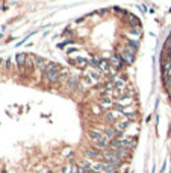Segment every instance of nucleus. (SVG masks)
Masks as SVG:
<instances>
[{
    "mask_svg": "<svg viewBox=\"0 0 171 173\" xmlns=\"http://www.w3.org/2000/svg\"><path fill=\"white\" fill-rule=\"evenodd\" d=\"M62 68H64V67H61L58 62H49L46 70L42 71V80L49 82V84H56L58 76H59V73L62 71Z\"/></svg>",
    "mask_w": 171,
    "mask_h": 173,
    "instance_id": "f257e3e1",
    "label": "nucleus"
},
{
    "mask_svg": "<svg viewBox=\"0 0 171 173\" xmlns=\"http://www.w3.org/2000/svg\"><path fill=\"white\" fill-rule=\"evenodd\" d=\"M123 118H124V115H123L120 111H117V109H109V111H106V112L103 114V120H105L106 123H109V126H111V125H115L117 122L123 120Z\"/></svg>",
    "mask_w": 171,
    "mask_h": 173,
    "instance_id": "f03ea898",
    "label": "nucleus"
},
{
    "mask_svg": "<svg viewBox=\"0 0 171 173\" xmlns=\"http://www.w3.org/2000/svg\"><path fill=\"white\" fill-rule=\"evenodd\" d=\"M85 158L89 159V161H94V162H102L103 161V155L100 150H97V149H86L85 150Z\"/></svg>",
    "mask_w": 171,
    "mask_h": 173,
    "instance_id": "7ed1b4c3",
    "label": "nucleus"
},
{
    "mask_svg": "<svg viewBox=\"0 0 171 173\" xmlns=\"http://www.w3.org/2000/svg\"><path fill=\"white\" fill-rule=\"evenodd\" d=\"M70 64L74 65V67H77V68H85V67L89 65V61L85 56H73L70 59Z\"/></svg>",
    "mask_w": 171,
    "mask_h": 173,
    "instance_id": "20e7f679",
    "label": "nucleus"
},
{
    "mask_svg": "<svg viewBox=\"0 0 171 173\" xmlns=\"http://www.w3.org/2000/svg\"><path fill=\"white\" fill-rule=\"evenodd\" d=\"M47 64H49V61H47L46 58H42V56H38V55H35V70L41 71V75H42V71L46 70Z\"/></svg>",
    "mask_w": 171,
    "mask_h": 173,
    "instance_id": "39448f33",
    "label": "nucleus"
},
{
    "mask_svg": "<svg viewBox=\"0 0 171 173\" xmlns=\"http://www.w3.org/2000/svg\"><path fill=\"white\" fill-rule=\"evenodd\" d=\"M115 100L112 97H100V106L105 109V111H109V109H114Z\"/></svg>",
    "mask_w": 171,
    "mask_h": 173,
    "instance_id": "423d86ee",
    "label": "nucleus"
},
{
    "mask_svg": "<svg viewBox=\"0 0 171 173\" xmlns=\"http://www.w3.org/2000/svg\"><path fill=\"white\" fill-rule=\"evenodd\" d=\"M71 75H70V71L67 70V68H62V71L59 73V76H58V80H56V84L59 85V87H62V85H65L67 84V80H68V78H70Z\"/></svg>",
    "mask_w": 171,
    "mask_h": 173,
    "instance_id": "0eeeda50",
    "label": "nucleus"
},
{
    "mask_svg": "<svg viewBox=\"0 0 171 173\" xmlns=\"http://www.w3.org/2000/svg\"><path fill=\"white\" fill-rule=\"evenodd\" d=\"M79 84H80V80L77 79V76H70L68 80H67V84H65V88L68 91H76V88H77Z\"/></svg>",
    "mask_w": 171,
    "mask_h": 173,
    "instance_id": "6e6552de",
    "label": "nucleus"
},
{
    "mask_svg": "<svg viewBox=\"0 0 171 173\" xmlns=\"http://www.w3.org/2000/svg\"><path fill=\"white\" fill-rule=\"evenodd\" d=\"M86 134H88L89 138H91L93 143H95V141H98V140L103 138V132H102L100 129H89Z\"/></svg>",
    "mask_w": 171,
    "mask_h": 173,
    "instance_id": "1a4fd4ad",
    "label": "nucleus"
},
{
    "mask_svg": "<svg viewBox=\"0 0 171 173\" xmlns=\"http://www.w3.org/2000/svg\"><path fill=\"white\" fill-rule=\"evenodd\" d=\"M26 61H28V55H26V53H18V55L15 56V62H17V65H18V68H20L21 71H24Z\"/></svg>",
    "mask_w": 171,
    "mask_h": 173,
    "instance_id": "9d476101",
    "label": "nucleus"
},
{
    "mask_svg": "<svg viewBox=\"0 0 171 173\" xmlns=\"http://www.w3.org/2000/svg\"><path fill=\"white\" fill-rule=\"evenodd\" d=\"M94 144V149H97V150H106V149H109V140L107 138H103L102 140H98V141H95V143H93Z\"/></svg>",
    "mask_w": 171,
    "mask_h": 173,
    "instance_id": "9b49d317",
    "label": "nucleus"
},
{
    "mask_svg": "<svg viewBox=\"0 0 171 173\" xmlns=\"http://www.w3.org/2000/svg\"><path fill=\"white\" fill-rule=\"evenodd\" d=\"M102 132H103V137H105V138H107L109 141L115 138V129H114L112 126H106V127H103Z\"/></svg>",
    "mask_w": 171,
    "mask_h": 173,
    "instance_id": "f8f14e48",
    "label": "nucleus"
},
{
    "mask_svg": "<svg viewBox=\"0 0 171 173\" xmlns=\"http://www.w3.org/2000/svg\"><path fill=\"white\" fill-rule=\"evenodd\" d=\"M127 26L130 27V29H133V27H138L139 26V21L138 18L135 15H129V20H127Z\"/></svg>",
    "mask_w": 171,
    "mask_h": 173,
    "instance_id": "ddd939ff",
    "label": "nucleus"
},
{
    "mask_svg": "<svg viewBox=\"0 0 171 173\" xmlns=\"http://www.w3.org/2000/svg\"><path fill=\"white\" fill-rule=\"evenodd\" d=\"M91 112L95 114V115H103L106 111H105V109H103L100 105H93V106H91Z\"/></svg>",
    "mask_w": 171,
    "mask_h": 173,
    "instance_id": "4468645a",
    "label": "nucleus"
},
{
    "mask_svg": "<svg viewBox=\"0 0 171 173\" xmlns=\"http://www.w3.org/2000/svg\"><path fill=\"white\" fill-rule=\"evenodd\" d=\"M164 50H165V52H170V50H171V35H170L168 38L165 40V46H164Z\"/></svg>",
    "mask_w": 171,
    "mask_h": 173,
    "instance_id": "2eb2a0df",
    "label": "nucleus"
},
{
    "mask_svg": "<svg viewBox=\"0 0 171 173\" xmlns=\"http://www.w3.org/2000/svg\"><path fill=\"white\" fill-rule=\"evenodd\" d=\"M80 50H82L80 47H68V49H67V53L71 55V53H77V52H80Z\"/></svg>",
    "mask_w": 171,
    "mask_h": 173,
    "instance_id": "dca6fc26",
    "label": "nucleus"
},
{
    "mask_svg": "<svg viewBox=\"0 0 171 173\" xmlns=\"http://www.w3.org/2000/svg\"><path fill=\"white\" fill-rule=\"evenodd\" d=\"M70 43H74V40H73V38H70V40H67V41H64V43H59V44H58V47L62 49V47H65L67 44H70Z\"/></svg>",
    "mask_w": 171,
    "mask_h": 173,
    "instance_id": "f3484780",
    "label": "nucleus"
},
{
    "mask_svg": "<svg viewBox=\"0 0 171 173\" xmlns=\"http://www.w3.org/2000/svg\"><path fill=\"white\" fill-rule=\"evenodd\" d=\"M165 91L168 93V96L171 97V85H170V87H165Z\"/></svg>",
    "mask_w": 171,
    "mask_h": 173,
    "instance_id": "a211bd4d",
    "label": "nucleus"
},
{
    "mask_svg": "<svg viewBox=\"0 0 171 173\" xmlns=\"http://www.w3.org/2000/svg\"><path fill=\"white\" fill-rule=\"evenodd\" d=\"M11 64H12L11 59H8V61H6V68H11Z\"/></svg>",
    "mask_w": 171,
    "mask_h": 173,
    "instance_id": "6ab92c4d",
    "label": "nucleus"
},
{
    "mask_svg": "<svg viewBox=\"0 0 171 173\" xmlns=\"http://www.w3.org/2000/svg\"><path fill=\"white\" fill-rule=\"evenodd\" d=\"M2 62H3V61H2V59H0V67H2Z\"/></svg>",
    "mask_w": 171,
    "mask_h": 173,
    "instance_id": "aec40b11",
    "label": "nucleus"
},
{
    "mask_svg": "<svg viewBox=\"0 0 171 173\" xmlns=\"http://www.w3.org/2000/svg\"><path fill=\"white\" fill-rule=\"evenodd\" d=\"M170 102H171V97H170Z\"/></svg>",
    "mask_w": 171,
    "mask_h": 173,
    "instance_id": "412c9836",
    "label": "nucleus"
}]
</instances>
